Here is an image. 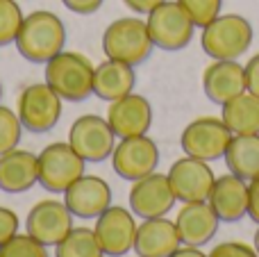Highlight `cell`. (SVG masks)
<instances>
[{
	"label": "cell",
	"instance_id": "obj_1",
	"mask_svg": "<svg viewBox=\"0 0 259 257\" xmlns=\"http://www.w3.org/2000/svg\"><path fill=\"white\" fill-rule=\"evenodd\" d=\"M14 44L23 59L32 64H46L66 48V25L55 12L34 9L25 14Z\"/></svg>",
	"mask_w": 259,
	"mask_h": 257
},
{
	"label": "cell",
	"instance_id": "obj_2",
	"mask_svg": "<svg viewBox=\"0 0 259 257\" xmlns=\"http://www.w3.org/2000/svg\"><path fill=\"white\" fill-rule=\"evenodd\" d=\"M44 77L66 103H84L94 96V64L75 50H62L44 64Z\"/></svg>",
	"mask_w": 259,
	"mask_h": 257
},
{
	"label": "cell",
	"instance_id": "obj_3",
	"mask_svg": "<svg viewBox=\"0 0 259 257\" xmlns=\"http://www.w3.org/2000/svg\"><path fill=\"white\" fill-rule=\"evenodd\" d=\"M152 48L155 44L148 34V25L139 16L116 18L103 32V53L109 59L125 62L134 68L150 57Z\"/></svg>",
	"mask_w": 259,
	"mask_h": 257
},
{
	"label": "cell",
	"instance_id": "obj_4",
	"mask_svg": "<svg viewBox=\"0 0 259 257\" xmlns=\"http://www.w3.org/2000/svg\"><path fill=\"white\" fill-rule=\"evenodd\" d=\"M252 25L241 14H219L202 27L200 46L211 59H239L252 44Z\"/></svg>",
	"mask_w": 259,
	"mask_h": 257
},
{
	"label": "cell",
	"instance_id": "obj_5",
	"mask_svg": "<svg viewBox=\"0 0 259 257\" xmlns=\"http://www.w3.org/2000/svg\"><path fill=\"white\" fill-rule=\"evenodd\" d=\"M146 25L155 48L166 50V53L184 50L191 44L193 32H196V23L178 0H166L159 7H155L146 16Z\"/></svg>",
	"mask_w": 259,
	"mask_h": 257
},
{
	"label": "cell",
	"instance_id": "obj_6",
	"mask_svg": "<svg viewBox=\"0 0 259 257\" xmlns=\"http://www.w3.org/2000/svg\"><path fill=\"white\" fill-rule=\"evenodd\" d=\"M64 112V100L48 82H34L27 84L18 94L16 114L23 123V130L32 135H44L50 132L59 123Z\"/></svg>",
	"mask_w": 259,
	"mask_h": 257
},
{
	"label": "cell",
	"instance_id": "obj_7",
	"mask_svg": "<svg viewBox=\"0 0 259 257\" xmlns=\"http://www.w3.org/2000/svg\"><path fill=\"white\" fill-rule=\"evenodd\" d=\"M39 185L50 194H64L77 178L84 176L87 162L68 141H53L39 155Z\"/></svg>",
	"mask_w": 259,
	"mask_h": 257
},
{
	"label": "cell",
	"instance_id": "obj_8",
	"mask_svg": "<svg viewBox=\"0 0 259 257\" xmlns=\"http://www.w3.org/2000/svg\"><path fill=\"white\" fill-rule=\"evenodd\" d=\"M116 139L118 137L107 123V116L98 114H82L68 130V144L87 164H100L112 157Z\"/></svg>",
	"mask_w": 259,
	"mask_h": 257
},
{
	"label": "cell",
	"instance_id": "obj_9",
	"mask_svg": "<svg viewBox=\"0 0 259 257\" xmlns=\"http://www.w3.org/2000/svg\"><path fill=\"white\" fill-rule=\"evenodd\" d=\"M232 132L225 125L223 118L216 116H200L193 118L180 135V146L182 153L189 157L202 159V162H216V159L225 157L230 141H232Z\"/></svg>",
	"mask_w": 259,
	"mask_h": 257
},
{
	"label": "cell",
	"instance_id": "obj_10",
	"mask_svg": "<svg viewBox=\"0 0 259 257\" xmlns=\"http://www.w3.org/2000/svg\"><path fill=\"white\" fill-rule=\"evenodd\" d=\"M112 168L118 178L127 182H137L150 176L159 166V148L148 135L118 139L112 153Z\"/></svg>",
	"mask_w": 259,
	"mask_h": 257
},
{
	"label": "cell",
	"instance_id": "obj_11",
	"mask_svg": "<svg viewBox=\"0 0 259 257\" xmlns=\"http://www.w3.org/2000/svg\"><path fill=\"white\" fill-rule=\"evenodd\" d=\"M168 182L173 189L175 198L180 203H198V200H207L211 194V187L216 182V176L211 171L209 162H202L196 157H184L175 159L168 168Z\"/></svg>",
	"mask_w": 259,
	"mask_h": 257
},
{
	"label": "cell",
	"instance_id": "obj_12",
	"mask_svg": "<svg viewBox=\"0 0 259 257\" xmlns=\"http://www.w3.org/2000/svg\"><path fill=\"white\" fill-rule=\"evenodd\" d=\"M137 221H134L132 209H125L121 205L107 207L96 219V239L107 257H123L130 250H134L137 239Z\"/></svg>",
	"mask_w": 259,
	"mask_h": 257
},
{
	"label": "cell",
	"instance_id": "obj_13",
	"mask_svg": "<svg viewBox=\"0 0 259 257\" xmlns=\"http://www.w3.org/2000/svg\"><path fill=\"white\" fill-rule=\"evenodd\" d=\"M73 214L66 207L64 200L46 198L39 200L34 207L27 212L25 219V232L30 237H34L36 241H41L44 246H57L64 237L71 232L73 228Z\"/></svg>",
	"mask_w": 259,
	"mask_h": 257
},
{
	"label": "cell",
	"instance_id": "obj_14",
	"mask_svg": "<svg viewBox=\"0 0 259 257\" xmlns=\"http://www.w3.org/2000/svg\"><path fill=\"white\" fill-rule=\"evenodd\" d=\"M130 209L134 217L143 219H157L166 217L173 209V205L178 203L170 182L166 173H150V176L141 178V180L132 182V189L127 194Z\"/></svg>",
	"mask_w": 259,
	"mask_h": 257
},
{
	"label": "cell",
	"instance_id": "obj_15",
	"mask_svg": "<svg viewBox=\"0 0 259 257\" xmlns=\"http://www.w3.org/2000/svg\"><path fill=\"white\" fill-rule=\"evenodd\" d=\"M62 196L73 217L84 219V221L98 219L105 209L112 207L114 198L112 187L107 185V180L100 176H91V173H84L82 178H77Z\"/></svg>",
	"mask_w": 259,
	"mask_h": 257
},
{
	"label": "cell",
	"instance_id": "obj_16",
	"mask_svg": "<svg viewBox=\"0 0 259 257\" xmlns=\"http://www.w3.org/2000/svg\"><path fill=\"white\" fill-rule=\"evenodd\" d=\"M107 123L112 125L114 135L118 139L148 135V130L152 125L150 100L141 94H134V91L123 96V98L114 100L107 107Z\"/></svg>",
	"mask_w": 259,
	"mask_h": 257
},
{
	"label": "cell",
	"instance_id": "obj_17",
	"mask_svg": "<svg viewBox=\"0 0 259 257\" xmlns=\"http://www.w3.org/2000/svg\"><path fill=\"white\" fill-rule=\"evenodd\" d=\"M221 226V219L211 209L209 200H198V203H184L175 217L180 241L184 246H196L202 248L216 237Z\"/></svg>",
	"mask_w": 259,
	"mask_h": 257
},
{
	"label": "cell",
	"instance_id": "obj_18",
	"mask_svg": "<svg viewBox=\"0 0 259 257\" xmlns=\"http://www.w3.org/2000/svg\"><path fill=\"white\" fill-rule=\"evenodd\" d=\"M202 91L214 105H225L246 91V73L237 59H214L202 71Z\"/></svg>",
	"mask_w": 259,
	"mask_h": 257
},
{
	"label": "cell",
	"instance_id": "obj_19",
	"mask_svg": "<svg viewBox=\"0 0 259 257\" xmlns=\"http://www.w3.org/2000/svg\"><path fill=\"white\" fill-rule=\"evenodd\" d=\"M182 246L175 221L166 217L143 219L137 228L134 253L139 257H170Z\"/></svg>",
	"mask_w": 259,
	"mask_h": 257
},
{
	"label": "cell",
	"instance_id": "obj_20",
	"mask_svg": "<svg viewBox=\"0 0 259 257\" xmlns=\"http://www.w3.org/2000/svg\"><path fill=\"white\" fill-rule=\"evenodd\" d=\"M39 185V157L30 150L14 148L0 155V191L25 194Z\"/></svg>",
	"mask_w": 259,
	"mask_h": 257
},
{
	"label": "cell",
	"instance_id": "obj_21",
	"mask_svg": "<svg viewBox=\"0 0 259 257\" xmlns=\"http://www.w3.org/2000/svg\"><path fill=\"white\" fill-rule=\"evenodd\" d=\"M207 200L216 212V217L221 219V223L241 221L243 217H248V182L232 173L221 176L216 178Z\"/></svg>",
	"mask_w": 259,
	"mask_h": 257
},
{
	"label": "cell",
	"instance_id": "obj_22",
	"mask_svg": "<svg viewBox=\"0 0 259 257\" xmlns=\"http://www.w3.org/2000/svg\"><path fill=\"white\" fill-rule=\"evenodd\" d=\"M137 87V73L134 66L118 59H105L94 68V96H98L105 103L123 98L132 94Z\"/></svg>",
	"mask_w": 259,
	"mask_h": 257
},
{
	"label": "cell",
	"instance_id": "obj_23",
	"mask_svg": "<svg viewBox=\"0 0 259 257\" xmlns=\"http://www.w3.org/2000/svg\"><path fill=\"white\" fill-rule=\"evenodd\" d=\"M223 159L232 176L250 182L259 176V135H234Z\"/></svg>",
	"mask_w": 259,
	"mask_h": 257
},
{
	"label": "cell",
	"instance_id": "obj_24",
	"mask_svg": "<svg viewBox=\"0 0 259 257\" xmlns=\"http://www.w3.org/2000/svg\"><path fill=\"white\" fill-rule=\"evenodd\" d=\"M221 118L230 127L232 135H259V98L250 91L234 96L225 105Z\"/></svg>",
	"mask_w": 259,
	"mask_h": 257
},
{
	"label": "cell",
	"instance_id": "obj_25",
	"mask_svg": "<svg viewBox=\"0 0 259 257\" xmlns=\"http://www.w3.org/2000/svg\"><path fill=\"white\" fill-rule=\"evenodd\" d=\"M98 239H96L94 228H71L66 237L55 246V257H103Z\"/></svg>",
	"mask_w": 259,
	"mask_h": 257
},
{
	"label": "cell",
	"instance_id": "obj_26",
	"mask_svg": "<svg viewBox=\"0 0 259 257\" xmlns=\"http://www.w3.org/2000/svg\"><path fill=\"white\" fill-rule=\"evenodd\" d=\"M23 14L18 0H0V48L14 44L23 25Z\"/></svg>",
	"mask_w": 259,
	"mask_h": 257
},
{
	"label": "cell",
	"instance_id": "obj_27",
	"mask_svg": "<svg viewBox=\"0 0 259 257\" xmlns=\"http://www.w3.org/2000/svg\"><path fill=\"white\" fill-rule=\"evenodd\" d=\"M0 257H50L48 246L36 241L27 232H16L9 241L0 246Z\"/></svg>",
	"mask_w": 259,
	"mask_h": 257
},
{
	"label": "cell",
	"instance_id": "obj_28",
	"mask_svg": "<svg viewBox=\"0 0 259 257\" xmlns=\"http://www.w3.org/2000/svg\"><path fill=\"white\" fill-rule=\"evenodd\" d=\"M23 135V123L12 107L0 105V155L18 148V141Z\"/></svg>",
	"mask_w": 259,
	"mask_h": 257
},
{
	"label": "cell",
	"instance_id": "obj_29",
	"mask_svg": "<svg viewBox=\"0 0 259 257\" xmlns=\"http://www.w3.org/2000/svg\"><path fill=\"white\" fill-rule=\"evenodd\" d=\"M184 7V12L191 16V21L196 23V27H205L207 23H211L223 9V0H178Z\"/></svg>",
	"mask_w": 259,
	"mask_h": 257
},
{
	"label": "cell",
	"instance_id": "obj_30",
	"mask_svg": "<svg viewBox=\"0 0 259 257\" xmlns=\"http://www.w3.org/2000/svg\"><path fill=\"white\" fill-rule=\"evenodd\" d=\"M207 257H259L255 246H246L241 241H223V244L214 246Z\"/></svg>",
	"mask_w": 259,
	"mask_h": 257
},
{
	"label": "cell",
	"instance_id": "obj_31",
	"mask_svg": "<svg viewBox=\"0 0 259 257\" xmlns=\"http://www.w3.org/2000/svg\"><path fill=\"white\" fill-rule=\"evenodd\" d=\"M18 226H21V221H18L16 212L0 205V246H3L5 241H9L14 235H16V232H18Z\"/></svg>",
	"mask_w": 259,
	"mask_h": 257
},
{
	"label": "cell",
	"instance_id": "obj_32",
	"mask_svg": "<svg viewBox=\"0 0 259 257\" xmlns=\"http://www.w3.org/2000/svg\"><path fill=\"white\" fill-rule=\"evenodd\" d=\"M62 5L71 14H77V16H91V14H96L100 7H103L105 0H62Z\"/></svg>",
	"mask_w": 259,
	"mask_h": 257
},
{
	"label": "cell",
	"instance_id": "obj_33",
	"mask_svg": "<svg viewBox=\"0 0 259 257\" xmlns=\"http://www.w3.org/2000/svg\"><path fill=\"white\" fill-rule=\"evenodd\" d=\"M243 73H246V91H250L252 96L259 98V53L246 62Z\"/></svg>",
	"mask_w": 259,
	"mask_h": 257
},
{
	"label": "cell",
	"instance_id": "obj_34",
	"mask_svg": "<svg viewBox=\"0 0 259 257\" xmlns=\"http://www.w3.org/2000/svg\"><path fill=\"white\" fill-rule=\"evenodd\" d=\"M248 217L259 226V176L248 182Z\"/></svg>",
	"mask_w": 259,
	"mask_h": 257
},
{
	"label": "cell",
	"instance_id": "obj_35",
	"mask_svg": "<svg viewBox=\"0 0 259 257\" xmlns=\"http://www.w3.org/2000/svg\"><path fill=\"white\" fill-rule=\"evenodd\" d=\"M161 3H166V0H123V5L130 9V12L134 14H150L155 7H159Z\"/></svg>",
	"mask_w": 259,
	"mask_h": 257
},
{
	"label": "cell",
	"instance_id": "obj_36",
	"mask_svg": "<svg viewBox=\"0 0 259 257\" xmlns=\"http://www.w3.org/2000/svg\"><path fill=\"white\" fill-rule=\"evenodd\" d=\"M170 257H207V255L202 253L200 248H196V246H184V244H182Z\"/></svg>",
	"mask_w": 259,
	"mask_h": 257
},
{
	"label": "cell",
	"instance_id": "obj_37",
	"mask_svg": "<svg viewBox=\"0 0 259 257\" xmlns=\"http://www.w3.org/2000/svg\"><path fill=\"white\" fill-rule=\"evenodd\" d=\"M252 246H255V250H257V255H259V228H257V232H255V239H252Z\"/></svg>",
	"mask_w": 259,
	"mask_h": 257
},
{
	"label": "cell",
	"instance_id": "obj_38",
	"mask_svg": "<svg viewBox=\"0 0 259 257\" xmlns=\"http://www.w3.org/2000/svg\"><path fill=\"white\" fill-rule=\"evenodd\" d=\"M0 100H3V82H0Z\"/></svg>",
	"mask_w": 259,
	"mask_h": 257
},
{
	"label": "cell",
	"instance_id": "obj_39",
	"mask_svg": "<svg viewBox=\"0 0 259 257\" xmlns=\"http://www.w3.org/2000/svg\"><path fill=\"white\" fill-rule=\"evenodd\" d=\"M103 257H107V255H103Z\"/></svg>",
	"mask_w": 259,
	"mask_h": 257
}]
</instances>
